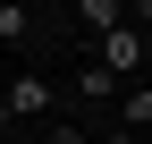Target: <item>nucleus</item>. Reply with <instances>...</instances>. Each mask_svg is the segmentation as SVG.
<instances>
[{"label": "nucleus", "mask_w": 152, "mask_h": 144, "mask_svg": "<svg viewBox=\"0 0 152 144\" xmlns=\"http://www.w3.org/2000/svg\"><path fill=\"white\" fill-rule=\"evenodd\" d=\"M93 68H110V76H144V60H152V43H144V26H110V34H93V51H85Z\"/></svg>", "instance_id": "f257e3e1"}, {"label": "nucleus", "mask_w": 152, "mask_h": 144, "mask_svg": "<svg viewBox=\"0 0 152 144\" xmlns=\"http://www.w3.org/2000/svg\"><path fill=\"white\" fill-rule=\"evenodd\" d=\"M0 110H9V119H51V110H59V85H51V76H9V85H0Z\"/></svg>", "instance_id": "f03ea898"}, {"label": "nucleus", "mask_w": 152, "mask_h": 144, "mask_svg": "<svg viewBox=\"0 0 152 144\" xmlns=\"http://www.w3.org/2000/svg\"><path fill=\"white\" fill-rule=\"evenodd\" d=\"M110 110H118V127L144 144V127H152V85L135 76V85H118V93H110Z\"/></svg>", "instance_id": "7ed1b4c3"}, {"label": "nucleus", "mask_w": 152, "mask_h": 144, "mask_svg": "<svg viewBox=\"0 0 152 144\" xmlns=\"http://www.w3.org/2000/svg\"><path fill=\"white\" fill-rule=\"evenodd\" d=\"M76 26H85V43L110 34V26H127V0H76Z\"/></svg>", "instance_id": "20e7f679"}, {"label": "nucleus", "mask_w": 152, "mask_h": 144, "mask_svg": "<svg viewBox=\"0 0 152 144\" xmlns=\"http://www.w3.org/2000/svg\"><path fill=\"white\" fill-rule=\"evenodd\" d=\"M110 93H118V76H110V68H93V60L76 68V102H110Z\"/></svg>", "instance_id": "39448f33"}, {"label": "nucleus", "mask_w": 152, "mask_h": 144, "mask_svg": "<svg viewBox=\"0 0 152 144\" xmlns=\"http://www.w3.org/2000/svg\"><path fill=\"white\" fill-rule=\"evenodd\" d=\"M34 34V17H26V0H0V43H26Z\"/></svg>", "instance_id": "423d86ee"}, {"label": "nucleus", "mask_w": 152, "mask_h": 144, "mask_svg": "<svg viewBox=\"0 0 152 144\" xmlns=\"http://www.w3.org/2000/svg\"><path fill=\"white\" fill-rule=\"evenodd\" d=\"M85 144H135V136H127V127H110V136H85Z\"/></svg>", "instance_id": "0eeeda50"}, {"label": "nucleus", "mask_w": 152, "mask_h": 144, "mask_svg": "<svg viewBox=\"0 0 152 144\" xmlns=\"http://www.w3.org/2000/svg\"><path fill=\"white\" fill-rule=\"evenodd\" d=\"M51 144H85V136H76V127H59V136H51Z\"/></svg>", "instance_id": "6e6552de"}, {"label": "nucleus", "mask_w": 152, "mask_h": 144, "mask_svg": "<svg viewBox=\"0 0 152 144\" xmlns=\"http://www.w3.org/2000/svg\"><path fill=\"white\" fill-rule=\"evenodd\" d=\"M0 127H9V110H0Z\"/></svg>", "instance_id": "1a4fd4ad"}]
</instances>
